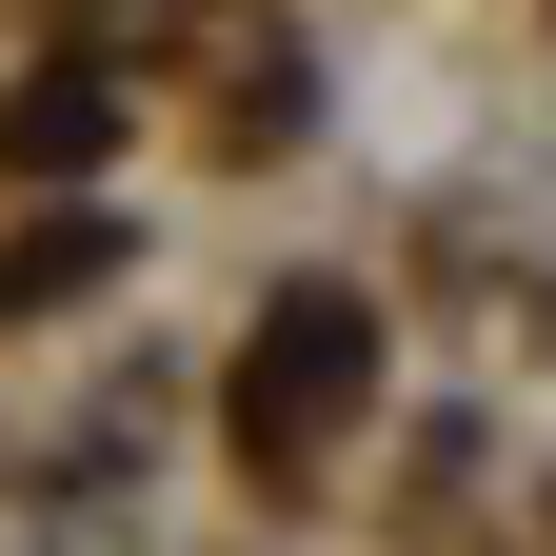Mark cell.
<instances>
[{
  "label": "cell",
  "instance_id": "obj_1",
  "mask_svg": "<svg viewBox=\"0 0 556 556\" xmlns=\"http://www.w3.org/2000/svg\"><path fill=\"white\" fill-rule=\"evenodd\" d=\"M338 397H358V318H338V299H278V338L239 358V438H318Z\"/></svg>",
  "mask_w": 556,
  "mask_h": 556
}]
</instances>
